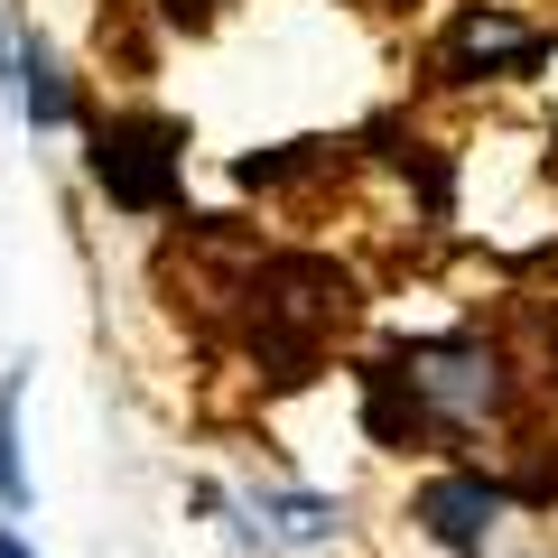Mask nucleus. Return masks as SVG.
I'll return each mask as SVG.
<instances>
[{"instance_id":"nucleus-1","label":"nucleus","mask_w":558,"mask_h":558,"mask_svg":"<svg viewBox=\"0 0 558 558\" xmlns=\"http://www.w3.org/2000/svg\"><path fill=\"white\" fill-rule=\"evenodd\" d=\"M94 186L121 215H159L178 196V121L149 112H102L94 121Z\"/></svg>"},{"instance_id":"nucleus-2","label":"nucleus","mask_w":558,"mask_h":558,"mask_svg":"<svg viewBox=\"0 0 558 558\" xmlns=\"http://www.w3.org/2000/svg\"><path fill=\"white\" fill-rule=\"evenodd\" d=\"M502 512H512V484L484 475V465H438V475H418L410 494V531L428 539V549L447 558H484L502 531Z\"/></svg>"},{"instance_id":"nucleus-3","label":"nucleus","mask_w":558,"mask_h":558,"mask_svg":"<svg viewBox=\"0 0 558 558\" xmlns=\"http://www.w3.org/2000/svg\"><path fill=\"white\" fill-rule=\"evenodd\" d=\"M233 512H242V539H260V549H326V539H344V502L317 494V484H242Z\"/></svg>"},{"instance_id":"nucleus-4","label":"nucleus","mask_w":558,"mask_h":558,"mask_svg":"<svg viewBox=\"0 0 558 558\" xmlns=\"http://www.w3.org/2000/svg\"><path fill=\"white\" fill-rule=\"evenodd\" d=\"M0 65H10V94H20V112L38 121V131H65L75 121V94H65V65L57 47L28 28V38H0Z\"/></svg>"},{"instance_id":"nucleus-5","label":"nucleus","mask_w":558,"mask_h":558,"mask_svg":"<svg viewBox=\"0 0 558 558\" xmlns=\"http://www.w3.org/2000/svg\"><path fill=\"white\" fill-rule=\"evenodd\" d=\"M531 47H539V38H531L521 20H502L494 0H475V10L457 20V47H447V75H475V65H484V75H502V65H521Z\"/></svg>"},{"instance_id":"nucleus-6","label":"nucleus","mask_w":558,"mask_h":558,"mask_svg":"<svg viewBox=\"0 0 558 558\" xmlns=\"http://www.w3.org/2000/svg\"><path fill=\"white\" fill-rule=\"evenodd\" d=\"M20 410H28V373H0V512H28V438H20Z\"/></svg>"},{"instance_id":"nucleus-7","label":"nucleus","mask_w":558,"mask_h":558,"mask_svg":"<svg viewBox=\"0 0 558 558\" xmlns=\"http://www.w3.org/2000/svg\"><path fill=\"white\" fill-rule=\"evenodd\" d=\"M0 558H38V549L20 539V521H10V512H0Z\"/></svg>"}]
</instances>
